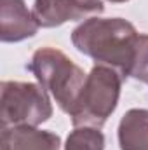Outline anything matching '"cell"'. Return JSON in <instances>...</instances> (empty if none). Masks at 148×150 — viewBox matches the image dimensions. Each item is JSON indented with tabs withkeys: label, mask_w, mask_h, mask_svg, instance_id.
Segmentation results:
<instances>
[{
	"label": "cell",
	"mask_w": 148,
	"mask_h": 150,
	"mask_svg": "<svg viewBox=\"0 0 148 150\" xmlns=\"http://www.w3.org/2000/svg\"><path fill=\"white\" fill-rule=\"evenodd\" d=\"M108 2H115V4H122V2H129V0H108Z\"/></svg>",
	"instance_id": "11"
},
{
	"label": "cell",
	"mask_w": 148,
	"mask_h": 150,
	"mask_svg": "<svg viewBox=\"0 0 148 150\" xmlns=\"http://www.w3.org/2000/svg\"><path fill=\"white\" fill-rule=\"evenodd\" d=\"M26 68L35 75L38 84L52 94L65 113L73 112L78 94L85 84L84 70L59 49L45 45L33 52Z\"/></svg>",
	"instance_id": "2"
},
{
	"label": "cell",
	"mask_w": 148,
	"mask_h": 150,
	"mask_svg": "<svg viewBox=\"0 0 148 150\" xmlns=\"http://www.w3.org/2000/svg\"><path fill=\"white\" fill-rule=\"evenodd\" d=\"M38 23L25 0H2L0 4V40L21 42L38 32Z\"/></svg>",
	"instance_id": "6"
},
{
	"label": "cell",
	"mask_w": 148,
	"mask_h": 150,
	"mask_svg": "<svg viewBox=\"0 0 148 150\" xmlns=\"http://www.w3.org/2000/svg\"><path fill=\"white\" fill-rule=\"evenodd\" d=\"M61 138L56 133L32 126L4 127L0 133V150H59Z\"/></svg>",
	"instance_id": "7"
},
{
	"label": "cell",
	"mask_w": 148,
	"mask_h": 150,
	"mask_svg": "<svg viewBox=\"0 0 148 150\" xmlns=\"http://www.w3.org/2000/svg\"><path fill=\"white\" fill-rule=\"evenodd\" d=\"M129 77L148 86V33H140L136 38Z\"/></svg>",
	"instance_id": "10"
},
{
	"label": "cell",
	"mask_w": 148,
	"mask_h": 150,
	"mask_svg": "<svg viewBox=\"0 0 148 150\" xmlns=\"http://www.w3.org/2000/svg\"><path fill=\"white\" fill-rule=\"evenodd\" d=\"M122 80L124 77L111 67H92L78 94L73 112L70 113L73 127H103L118 105Z\"/></svg>",
	"instance_id": "3"
},
{
	"label": "cell",
	"mask_w": 148,
	"mask_h": 150,
	"mask_svg": "<svg viewBox=\"0 0 148 150\" xmlns=\"http://www.w3.org/2000/svg\"><path fill=\"white\" fill-rule=\"evenodd\" d=\"M33 16L38 26L56 28L68 21L94 18L105 11L101 0H35Z\"/></svg>",
	"instance_id": "5"
},
{
	"label": "cell",
	"mask_w": 148,
	"mask_h": 150,
	"mask_svg": "<svg viewBox=\"0 0 148 150\" xmlns=\"http://www.w3.org/2000/svg\"><path fill=\"white\" fill-rule=\"evenodd\" d=\"M120 150H148V110L131 108L118 122Z\"/></svg>",
	"instance_id": "8"
},
{
	"label": "cell",
	"mask_w": 148,
	"mask_h": 150,
	"mask_svg": "<svg viewBox=\"0 0 148 150\" xmlns=\"http://www.w3.org/2000/svg\"><path fill=\"white\" fill-rule=\"evenodd\" d=\"M0 96V126L37 127L52 117V103L47 91L33 82L4 80Z\"/></svg>",
	"instance_id": "4"
},
{
	"label": "cell",
	"mask_w": 148,
	"mask_h": 150,
	"mask_svg": "<svg viewBox=\"0 0 148 150\" xmlns=\"http://www.w3.org/2000/svg\"><path fill=\"white\" fill-rule=\"evenodd\" d=\"M65 150H105V134L98 127H75L66 138Z\"/></svg>",
	"instance_id": "9"
},
{
	"label": "cell",
	"mask_w": 148,
	"mask_h": 150,
	"mask_svg": "<svg viewBox=\"0 0 148 150\" xmlns=\"http://www.w3.org/2000/svg\"><path fill=\"white\" fill-rule=\"evenodd\" d=\"M138 35L134 25L127 19L94 16L72 32V44L78 52L99 65L115 68L127 79Z\"/></svg>",
	"instance_id": "1"
}]
</instances>
